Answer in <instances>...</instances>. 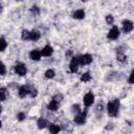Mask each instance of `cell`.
I'll use <instances>...</instances> for the list:
<instances>
[{
	"instance_id": "1",
	"label": "cell",
	"mask_w": 134,
	"mask_h": 134,
	"mask_svg": "<svg viewBox=\"0 0 134 134\" xmlns=\"http://www.w3.org/2000/svg\"><path fill=\"white\" fill-rule=\"evenodd\" d=\"M107 111H108V114L110 116H112V117L117 116L118 111H119V100L113 99V100L109 102L107 105Z\"/></svg>"
},
{
	"instance_id": "2",
	"label": "cell",
	"mask_w": 134,
	"mask_h": 134,
	"mask_svg": "<svg viewBox=\"0 0 134 134\" xmlns=\"http://www.w3.org/2000/svg\"><path fill=\"white\" fill-rule=\"evenodd\" d=\"M79 64H80V57H74L72 58L70 64H69V69L71 72H75L77 71V68H79Z\"/></svg>"
},
{
	"instance_id": "3",
	"label": "cell",
	"mask_w": 134,
	"mask_h": 134,
	"mask_svg": "<svg viewBox=\"0 0 134 134\" xmlns=\"http://www.w3.org/2000/svg\"><path fill=\"white\" fill-rule=\"evenodd\" d=\"M15 72H16L18 75H20V76L25 75L26 72H27L26 66H25L24 64H18V65H16V66H15Z\"/></svg>"
},
{
	"instance_id": "4",
	"label": "cell",
	"mask_w": 134,
	"mask_h": 134,
	"mask_svg": "<svg viewBox=\"0 0 134 134\" xmlns=\"http://www.w3.org/2000/svg\"><path fill=\"white\" fill-rule=\"evenodd\" d=\"M93 103H94V95H93V93L92 92H88L87 94H85V96H84V105L86 107H89Z\"/></svg>"
},
{
	"instance_id": "5",
	"label": "cell",
	"mask_w": 134,
	"mask_h": 134,
	"mask_svg": "<svg viewBox=\"0 0 134 134\" xmlns=\"http://www.w3.org/2000/svg\"><path fill=\"white\" fill-rule=\"evenodd\" d=\"M134 27V24L130 20H124L122 21V30L124 32H130Z\"/></svg>"
},
{
	"instance_id": "6",
	"label": "cell",
	"mask_w": 134,
	"mask_h": 134,
	"mask_svg": "<svg viewBox=\"0 0 134 134\" xmlns=\"http://www.w3.org/2000/svg\"><path fill=\"white\" fill-rule=\"evenodd\" d=\"M118 37H119V29H118L116 26L112 27V28L109 30V32H108V38L111 39V40H115V39H117Z\"/></svg>"
},
{
	"instance_id": "7",
	"label": "cell",
	"mask_w": 134,
	"mask_h": 134,
	"mask_svg": "<svg viewBox=\"0 0 134 134\" xmlns=\"http://www.w3.org/2000/svg\"><path fill=\"white\" fill-rule=\"evenodd\" d=\"M74 121L77 124V125H83L85 124L86 121V113H76L75 116H74Z\"/></svg>"
},
{
	"instance_id": "8",
	"label": "cell",
	"mask_w": 134,
	"mask_h": 134,
	"mask_svg": "<svg viewBox=\"0 0 134 134\" xmlns=\"http://www.w3.org/2000/svg\"><path fill=\"white\" fill-rule=\"evenodd\" d=\"M91 62H92V57L88 53L83 54V55L80 57V64H82V65H88Z\"/></svg>"
},
{
	"instance_id": "9",
	"label": "cell",
	"mask_w": 134,
	"mask_h": 134,
	"mask_svg": "<svg viewBox=\"0 0 134 134\" xmlns=\"http://www.w3.org/2000/svg\"><path fill=\"white\" fill-rule=\"evenodd\" d=\"M41 55H42V52L40 50H38V49L31 50L30 53H29V57H30V59L32 61H39L41 59Z\"/></svg>"
},
{
	"instance_id": "10",
	"label": "cell",
	"mask_w": 134,
	"mask_h": 134,
	"mask_svg": "<svg viewBox=\"0 0 134 134\" xmlns=\"http://www.w3.org/2000/svg\"><path fill=\"white\" fill-rule=\"evenodd\" d=\"M29 92H30V89L28 88V86H21L18 90V94L20 97H25Z\"/></svg>"
},
{
	"instance_id": "11",
	"label": "cell",
	"mask_w": 134,
	"mask_h": 134,
	"mask_svg": "<svg viewBox=\"0 0 134 134\" xmlns=\"http://www.w3.org/2000/svg\"><path fill=\"white\" fill-rule=\"evenodd\" d=\"M42 55H44V57H50L51 54H52V52H53V48L50 46V45H46L43 49H42Z\"/></svg>"
},
{
	"instance_id": "12",
	"label": "cell",
	"mask_w": 134,
	"mask_h": 134,
	"mask_svg": "<svg viewBox=\"0 0 134 134\" xmlns=\"http://www.w3.org/2000/svg\"><path fill=\"white\" fill-rule=\"evenodd\" d=\"M73 18L74 19H77V20H81V19H84L85 18V12L83 9H76L74 13H73Z\"/></svg>"
},
{
	"instance_id": "13",
	"label": "cell",
	"mask_w": 134,
	"mask_h": 134,
	"mask_svg": "<svg viewBox=\"0 0 134 134\" xmlns=\"http://www.w3.org/2000/svg\"><path fill=\"white\" fill-rule=\"evenodd\" d=\"M59 107V102H57L55 99H52L50 100V103L47 105V109L50 110V111H55Z\"/></svg>"
},
{
	"instance_id": "14",
	"label": "cell",
	"mask_w": 134,
	"mask_h": 134,
	"mask_svg": "<svg viewBox=\"0 0 134 134\" xmlns=\"http://www.w3.org/2000/svg\"><path fill=\"white\" fill-rule=\"evenodd\" d=\"M40 37H41V34H40L38 30H32V31H30L29 40H31V41H37V40L40 39Z\"/></svg>"
},
{
	"instance_id": "15",
	"label": "cell",
	"mask_w": 134,
	"mask_h": 134,
	"mask_svg": "<svg viewBox=\"0 0 134 134\" xmlns=\"http://www.w3.org/2000/svg\"><path fill=\"white\" fill-rule=\"evenodd\" d=\"M37 126H38L39 129H43V128H45V127L47 126V120H46L45 118H42V117H41V118L38 120Z\"/></svg>"
},
{
	"instance_id": "16",
	"label": "cell",
	"mask_w": 134,
	"mask_h": 134,
	"mask_svg": "<svg viewBox=\"0 0 134 134\" xmlns=\"http://www.w3.org/2000/svg\"><path fill=\"white\" fill-rule=\"evenodd\" d=\"M61 130V128L57 125H53V124H50L49 125V132L50 133H59Z\"/></svg>"
},
{
	"instance_id": "17",
	"label": "cell",
	"mask_w": 134,
	"mask_h": 134,
	"mask_svg": "<svg viewBox=\"0 0 134 134\" xmlns=\"http://www.w3.org/2000/svg\"><path fill=\"white\" fill-rule=\"evenodd\" d=\"M29 36H30V31H28V30H23L22 31V35H21V38H22V40H24V41H26V40H29Z\"/></svg>"
},
{
	"instance_id": "18",
	"label": "cell",
	"mask_w": 134,
	"mask_h": 134,
	"mask_svg": "<svg viewBox=\"0 0 134 134\" xmlns=\"http://www.w3.org/2000/svg\"><path fill=\"white\" fill-rule=\"evenodd\" d=\"M90 80H91V75H90L89 72H86V73L82 74V76H81V81L82 82H88Z\"/></svg>"
},
{
	"instance_id": "19",
	"label": "cell",
	"mask_w": 134,
	"mask_h": 134,
	"mask_svg": "<svg viewBox=\"0 0 134 134\" xmlns=\"http://www.w3.org/2000/svg\"><path fill=\"white\" fill-rule=\"evenodd\" d=\"M54 76V71L52 70V69H47L46 71H45V77H47V79H52Z\"/></svg>"
},
{
	"instance_id": "20",
	"label": "cell",
	"mask_w": 134,
	"mask_h": 134,
	"mask_svg": "<svg viewBox=\"0 0 134 134\" xmlns=\"http://www.w3.org/2000/svg\"><path fill=\"white\" fill-rule=\"evenodd\" d=\"M0 93H1V100L4 102L6 98V89L5 88H1L0 89Z\"/></svg>"
},
{
	"instance_id": "21",
	"label": "cell",
	"mask_w": 134,
	"mask_h": 134,
	"mask_svg": "<svg viewBox=\"0 0 134 134\" xmlns=\"http://www.w3.org/2000/svg\"><path fill=\"white\" fill-rule=\"evenodd\" d=\"M0 43H1V51H4V50H5V48H6V41H5V39H4L3 37L1 38Z\"/></svg>"
},
{
	"instance_id": "22",
	"label": "cell",
	"mask_w": 134,
	"mask_h": 134,
	"mask_svg": "<svg viewBox=\"0 0 134 134\" xmlns=\"http://www.w3.org/2000/svg\"><path fill=\"white\" fill-rule=\"evenodd\" d=\"M106 22H107L108 24H112V23H113V17H112L111 15H108V16L106 17Z\"/></svg>"
},
{
	"instance_id": "23",
	"label": "cell",
	"mask_w": 134,
	"mask_h": 134,
	"mask_svg": "<svg viewBox=\"0 0 134 134\" xmlns=\"http://www.w3.org/2000/svg\"><path fill=\"white\" fill-rule=\"evenodd\" d=\"M25 113H23V112H20V113H18V115H17V117H18V119L19 120H24L25 119Z\"/></svg>"
},
{
	"instance_id": "24",
	"label": "cell",
	"mask_w": 134,
	"mask_h": 134,
	"mask_svg": "<svg viewBox=\"0 0 134 134\" xmlns=\"http://www.w3.org/2000/svg\"><path fill=\"white\" fill-rule=\"evenodd\" d=\"M129 83L130 84H134V71H132L130 76H129Z\"/></svg>"
},
{
	"instance_id": "25",
	"label": "cell",
	"mask_w": 134,
	"mask_h": 134,
	"mask_svg": "<svg viewBox=\"0 0 134 134\" xmlns=\"http://www.w3.org/2000/svg\"><path fill=\"white\" fill-rule=\"evenodd\" d=\"M72 112H76V113H79V112H80V106H79V105H74V106H72Z\"/></svg>"
},
{
	"instance_id": "26",
	"label": "cell",
	"mask_w": 134,
	"mask_h": 134,
	"mask_svg": "<svg viewBox=\"0 0 134 134\" xmlns=\"http://www.w3.org/2000/svg\"><path fill=\"white\" fill-rule=\"evenodd\" d=\"M62 98H63V95H62V94H57V95L53 97V99H55V100H57V102H59V103L61 102V99H62Z\"/></svg>"
},
{
	"instance_id": "27",
	"label": "cell",
	"mask_w": 134,
	"mask_h": 134,
	"mask_svg": "<svg viewBox=\"0 0 134 134\" xmlns=\"http://www.w3.org/2000/svg\"><path fill=\"white\" fill-rule=\"evenodd\" d=\"M4 73H5V66H4V64H2L1 65V75H4Z\"/></svg>"
},
{
	"instance_id": "28",
	"label": "cell",
	"mask_w": 134,
	"mask_h": 134,
	"mask_svg": "<svg viewBox=\"0 0 134 134\" xmlns=\"http://www.w3.org/2000/svg\"><path fill=\"white\" fill-rule=\"evenodd\" d=\"M30 95L31 96H36L37 95V90L36 89H30Z\"/></svg>"
},
{
	"instance_id": "29",
	"label": "cell",
	"mask_w": 134,
	"mask_h": 134,
	"mask_svg": "<svg viewBox=\"0 0 134 134\" xmlns=\"http://www.w3.org/2000/svg\"><path fill=\"white\" fill-rule=\"evenodd\" d=\"M17 1H21V0H17Z\"/></svg>"
}]
</instances>
